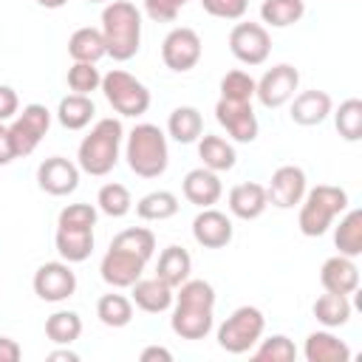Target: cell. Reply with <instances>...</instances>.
<instances>
[{
  "instance_id": "obj_27",
  "label": "cell",
  "mask_w": 362,
  "mask_h": 362,
  "mask_svg": "<svg viewBox=\"0 0 362 362\" xmlns=\"http://www.w3.org/2000/svg\"><path fill=\"white\" fill-rule=\"evenodd\" d=\"M68 54H71L74 62H93V65H96L102 57H107L102 31L93 28V25L76 28V31L68 37Z\"/></svg>"
},
{
  "instance_id": "obj_32",
  "label": "cell",
  "mask_w": 362,
  "mask_h": 362,
  "mask_svg": "<svg viewBox=\"0 0 362 362\" xmlns=\"http://www.w3.org/2000/svg\"><path fill=\"white\" fill-rule=\"evenodd\" d=\"M178 198L170 189H153L136 201V215L141 221H167L178 212Z\"/></svg>"
},
{
  "instance_id": "obj_18",
  "label": "cell",
  "mask_w": 362,
  "mask_h": 362,
  "mask_svg": "<svg viewBox=\"0 0 362 362\" xmlns=\"http://www.w3.org/2000/svg\"><path fill=\"white\" fill-rule=\"evenodd\" d=\"M331 110H334L331 96L325 90H317V88L300 90L291 99V122L300 124V127H317V124H322L331 116Z\"/></svg>"
},
{
  "instance_id": "obj_29",
  "label": "cell",
  "mask_w": 362,
  "mask_h": 362,
  "mask_svg": "<svg viewBox=\"0 0 362 362\" xmlns=\"http://www.w3.org/2000/svg\"><path fill=\"white\" fill-rule=\"evenodd\" d=\"M167 133H170L178 144H192V141H198L201 133H204V116H201V110L192 107V105H178V107L170 113V119H167Z\"/></svg>"
},
{
  "instance_id": "obj_33",
  "label": "cell",
  "mask_w": 362,
  "mask_h": 362,
  "mask_svg": "<svg viewBox=\"0 0 362 362\" xmlns=\"http://www.w3.org/2000/svg\"><path fill=\"white\" fill-rule=\"evenodd\" d=\"M96 317L107 328H124L133 320V300L124 294H102L96 300Z\"/></svg>"
},
{
  "instance_id": "obj_35",
  "label": "cell",
  "mask_w": 362,
  "mask_h": 362,
  "mask_svg": "<svg viewBox=\"0 0 362 362\" xmlns=\"http://www.w3.org/2000/svg\"><path fill=\"white\" fill-rule=\"evenodd\" d=\"M110 249H122V252H130L136 257H141L144 263L156 255V235L144 226H130V229H122L113 240H110Z\"/></svg>"
},
{
  "instance_id": "obj_7",
  "label": "cell",
  "mask_w": 362,
  "mask_h": 362,
  "mask_svg": "<svg viewBox=\"0 0 362 362\" xmlns=\"http://www.w3.org/2000/svg\"><path fill=\"white\" fill-rule=\"evenodd\" d=\"M48 127H51V110L45 105L31 102L23 110H17V116L8 124V133H11V144H14L17 158L31 156L37 150V144L48 136Z\"/></svg>"
},
{
  "instance_id": "obj_24",
  "label": "cell",
  "mask_w": 362,
  "mask_h": 362,
  "mask_svg": "<svg viewBox=\"0 0 362 362\" xmlns=\"http://www.w3.org/2000/svg\"><path fill=\"white\" fill-rule=\"evenodd\" d=\"M198 158L204 161L201 167H206L212 173H229L238 164L235 144L226 141L223 136H212V133H204L198 139Z\"/></svg>"
},
{
  "instance_id": "obj_37",
  "label": "cell",
  "mask_w": 362,
  "mask_h": 362,
  "mask_svg": "<svg viewBox=\"0 0 362 362\" xmlns=\"http://www.w3.org/2000/svg\"><path fill=\"white\" fill-rule=\"evenodd\" d=\"M96 209L105 212L107 218H124L130 209H133V195L124 184H102L99 192H96Z\"/></svg>"
},
{
  "instance_id": "obj_51",
  "label": "cell",
  "mask_w": 362,
  "mask_h": 362,
  "mask_svg": "<svg viewBox=\"0 0 362 362\" xmlns=\"http://www.w3.org/2000/svg\"><path fill=\"white\" fill-rule=\"evenodd\" d=\"M88 3H110V0H88Z\"/></svg>"
},
{
  "instance_id": "obj_28",
  "label": "cell",
  "mask_w": 362,
  "mask_h": 362,
  "mask_svg": "<svg viewBox=\"0 0 362 362\" xmlns=\"http://www.w3.org/2000/svg\"><path fill=\"white\" fill-rule=\"evenodd\" d=\"M192 272V257L184 246H167L158 255V266H156V277L164 280L170 288H178Z\"/></svg>"
},
{
  "instance_id": "obj_12",
  "label": "cell",
  "mask_w": 362,
  "mask_h": 362,
  "mask_svg": "<svg viewBox=\"0 0 362 362\" xmlns=\"http://www.w3.org/2000/svg\"><path fill=\"white\" fill-rule=\"evenodd\" d=\"M305 189H308L305 170L297 164H283L272 173L269 184H266V198L277 209H294L303 201Z\"/></svg>"
},
{
  "instance_id": "obj_31",
  "label": "cell",
  "mask_w": 362,
  "mask_h": 362,
  "mask_svg": "<svg viewBox=\"0 0 362 362\" xmlns=\"http://www.w3.org/2000/svg\"><path fill=\"white\" fill-rule=\"evenodd\" d=\"M334 246L345 257L362 255V209H345L339 226L334 229Z\"/></svg>"
},
{
  "instance_id": "obj_1",
  "label": "cell",
  "mask_w": 362,
  "mask_h": 362,
  "mask_svg": "<svg viewBox=\"0 0 362 362\" xmlns=\"http://www.w3.org/2000/svg\"><path fill=\"white\" fill-rule=\"evenodd\" d=\"M107 57L116 62H127L141 48V11L130 0H110L102 8V25Z\"/></svg>"
},
{
  "instance_id": "obj_25",
  "label": "cell",
  "mask_w": 362,
  "mask_h": 362,
  "mask_svg": "<svg viewBox=\"0 0 362 362\" xmlns=\"http://www.w3.org/2000/svg\"><path fill=\"white\" fill-rule=\"evenodd\" d=\"M54 246H57V255L65 263H82L93 252V229H65V226H57Z\"/></svg>"
},
{
  "instance_id": "obj_3",
  "label": "cell",
  "mask_w": 362,
  "mask_h": 362,
  "mask_svg": "<svg viewBox=\"0 0 362 362\" xmlns=\"http://www.w3.org/2000/svg\"><path fill=\"white\" fill-rule=\"evenodd\" d=\"M124 158L139 178H158L170 164V147L164 130L150 122L136 124L124 136Z\"/></svg>"
},
{
  "instance_id": "obj_45",
  "label": "cell",
  "mask_w": 362,
  "mask_h": 362,
  "mask_svg": "<svg viewBox=\"0 0 362 362\" xmlns=\"http://www.w3.org/2000/svg\"><path fill=\"white\" fill-rule=\"evenodd\" d=\"M20 110V99H17V90L8 88V85H0V122H11Z\"/></svg>"
},
{
  "instance_id": "obj_21",
  "label": "cell",
  "mask_w": 362,
  "mask_h": 362,
  "mask_svg": "<svg viewBox=\"0 0 362 362\" xmlns=\"http://www.w3.org/2000/svg\"><path fill=\"white\" fill-rule=\"evenodd\" d=\"M320 283L325 291L334 294H354L359 288V269L354 263V257L345 255H334L322 263L320 269Z\"/></svg>"
},
{
  "instance_id": "obj_44",
  "label": "cell",
  "mask_w": 362,
  "mask_h": 362,
  "mask_svg": "<svg viewBox=\"0 0 362 362\" xmlns=\"http://www.w3.org/2000/svg\"><path fill=\"white\" fill-rule=\"evenodd\" d=\"M189 0H144V14L156 23H173Z\"/></svg>"
},
{
  "instance_id": "obj_22",
  "label": "cell",
  "mask_w": 362,
  "mask_h": 362,
  "mask_svg": "<svg viewBox=\"0 0 362 362\" xmlns=\"http://www.w3.org/2000/svg\"><path fill=\"white\" fill-rule=\"evenodd\" d=\"M130 300L136 303V308H141L147 314H161V311H167L173 305L175 288H170L158 277H139L130 286Z\"/></svg>"
},
{
  "instance_id": "obj_34",
  "label": "cell",
  "mask_w": 362,
  "mask_h": 362,
  "mask_svg": "<svg viewBox=\"0 0 362 362\" xmlns=\"http://www.w3.org/2000/svg\"><path fill=\"white\" fill-rule=\"evenodd\" d=\"M305 14V0H263L260 17L272 28H288Z\"/></svg>"
},
{
  "instance_id": "obj_2",
  "label": "cell",
  "mask_w": 362,
  "mask_h": 362,
  "mask_svg": "<svg viewBox=\"0 0 362 362\" xmlns=\"http://www.w3.org/2000/svg\"><path fill=\"white\" fill-rule=\"evenodd\" d=\"M122 144H124V127L119 119L113 116H105L99 119L90 133L79 141V150H76V164L82 173L88 175H107L116 164H119V153H122Z\"/></svg>"
},
{
  "instance_id": "obj_6",
  "label": "cell",
  "mask_w": 362,
  "mask_h": 362,
  "mask_svg": "<svg viewBox=\"0 0 362 362\" xmlns=\"http://www.w3.org/2000/svg\"><path fill=\"white\" fill-rule=\"evenodd\" d=\"M266 331V317L255 305L235 308L218 328V345L226 354H249Z\"/></svg>"
},
{
  "instance_id": "obj_38",
  "label": "cell",
  "mask_w": 362,
  "mask_h": 362,
  "mask_svg": "<svg viewBox=\"0 0 362 362\" xmlns=\"http://www.w3.org/2000/svg\"><path fill=\"white\" fill-rule=\"evenodd\" d=\"M334 113V124H337V133L345 139V141H359L362 139V102L359 99H345L339 102Z\"/></svg>"
},
{
  "instance_id": "obj_16",
  "label": "cell",
  "mask_w": 362,
  "mask_h": 362,
  "mask_svg": "<svg viewBox=\"0 0 362 362\" xmlns=\"http://www.w3.org/2000/svg\"><path fill=\"white\" fill-rule=\"evenodd\" d=\"M144 260L130 255V252H122V249H107L105 257L99 260V274L107 286L113 288H130L141 274H144Z\"/></svg>"
},
{
  "instance_id": "obj_10",
  "label": "cell",
  "mask_w": 362,
  "mask_h": 362,
  "mask_svg": "<svg viewBox=\"0 0 362 362\" xmlns=\"http://www.w3.org/2000/svg\"><path fill=\"white\" fill-rule=\"evenodd\" d=\"M201 54H204V45H201V37L195 28H187V25H178L173 28L164 42H161V59L170 71L175 74H187L192 71L198 62H201Z\"/></svg>"
},
{
  "instance_id": "obj_15",
  "label": "cell",
  "mask_w": 362,
  "mask_h": 362,
  "mask_svg": "<svg viewBox=\"0 0 362 362\" xmlns=\"http://www.w3.org/2000/svg\"><path fill=\"white\" fill-rule=\"evenodd\" d=\"M232 235H235L232 221L226 218V212L215 206H206L192 218V238L204 249H223L232 243Z\"/></svg>"
},
{
  "instance_id": "obj_36",
  "label": "cell",
  "mask_w": 362,
  "mask_h": 362,
  "mask_svg": "<svg viewBox=\"0 0 362 362\" xmlns=\"http://www.w3.org/2000/svg\"><path fill=\"white\" fill-rule=\"evenodd\" d=\"M45 337L54 345H74L82 337V317L76 311H54L45 320Z\"/></svg>"
},
{
  "instance_id": "obj_5",
  "label": "cell",
  "mask_w": 362,
  "mask_h": 362,
  "mask_svg": "<svg viewBox=\"0 0 362 362\" xmlns=\"http://www.w3.org/2000/svg\"><path fill=\"white\" fill-rule=\"evenodd\" d=\"M99 90L105 93L107 105L119 113V116H144L147 107H150V90L141 79H136L133 74L122 71V68H113L102 76V85Z\"/></svg>"
},
{
  "instance_id": "obj_20",
  "label": "cell",
  "mask_w": 362,
  "mask_h": 362,
  "mask_svg": "<svg viewBox=\"0 0 362 362\" xmlns=\"http://www.w3.org/2000/svg\"><path fill=\"white\" fill-rule=\"evenodd\" d=\"M229 212L240 221H255L266 212L269 206V198H266V187L257 184V181H243V184H235L229 189Z\"/></svg>"
},
{
  "instance_id": "obj_19",
  "label": "cell",
  "mask_w": 362,
  "mask_h": 362,
  "mask_svg": "<svg viewBox=\"0 0 362 362\" xmlns=\"http://www.w3.org/2000/svg\"><path fill=\"white\" fill-rule=\"evenodd\" d=\"M215 308H198V305H178L173 308V317H170V328L175 337L181 339H204L212 325H215Z\"/></svg>"
},
{
  "instance_id": "obj_39",
  "label": "cell",
  "mask_w": 362,
  "mask_h": 362,
  "mask_svg": "<svg viewBox=\"0 0 362 362\" xmlns=\"http://www.w3.org/2000/svg\"><path fill=\"white\" fill-rule=\"evenodd\" d=\"M255 359H269V362H291L297 359V348L286 334H272V337H260L257 345L252 348Z\"/></svg>"
},
{
  "instance_id": "obj_46",
  "label": "cell",
  "mask_w": 362,
  "mask_h": 362,
  "mask_svg": "<svg viewBox=\"0 0 362 362\" xmlns=\"http://www.w3.org/2000/svg\"><path fill=\"white\" fill-rule=\"evenodd\" d=\"M14 158H17V153H14V144H11L8 124H6V122H0V167L11 164Z\"/></svg>"
},
{
  "instance_id": "obj_26",
  "label": "cell",
  "mask_w": 362,
  "mask_h": 362,
  "mask_svg": "<svg viewBox=\"0 0 362 362\" xmlns=\"http://www.w3.org/2000/svg\"><path fill=\"white\" fill-rule=\"evenodd\" d=\"M93 116H96V105L90 96L82 93H68L57 105V122L65 130H85L93 122Z\"/></svg>"
},
{
  "instance_id": "obj_14",
  "label": "cell",
  "mask_w": 362,
  "mask_h": 362,
  "mask_svg": "<svg viewBox=\"0 0 362 362\" xmlns=\"http://www.w3.org/2000/svg\"><path fill=\"white\" fill-rule=\"evenodd\" d=\"M79 164H74L71 158L65 156H51L45 161H40L37 167V184L42 192L54 195V198H62V195H71L76 192L79 187Z\"/></svg>"
},
{
  "instance_id": "obj_23",
  "label": "cell",
  "mask_w": 362,
  "mask_h": 362,
  "mask_svg": "<svg viewBox=\"0 0 362 362\" xmlns=\"http://www.w3.org/2000/svg\"><path fill=\"white\" fill-rule=\"evenodd\" d=\"M303 356L308 362H348L351 348L337 334H331V328H325V331H311L305 337Z\"/></svg>"
},
{
  "instance_id": "obj_40",
  "label": "cell",
  "mask_w": 362,
  "mask_h": 362,
  "mask_svg": "<svg viewBox=\"0 0 362 362\" xmlns=\"http://www.w3.org/2000/svg\"><path fill=\"white\" fill-rule=\"evenodd\" d=\"M65 79H68V88L74 93H82V96H90L102 85V74H99V68L93 62H74L68 68V76Z\"/></svg>"
},
{
  "instance_id": "obj_30",
  "label": "cell",
  "mask_w": 362,
  "mask_h": 362,
  "mask_svg": "<svg viewBox=\"0 0 362 362\" xmlns=\"http://www.w3.org/2000/svg\"><path fill=\"white\" fill-rule=\"evenodd\" d=\"M314 317L320 325L325 328H342L348 325L351 314H354V305L348 300V294H334V291H325L322 297L314 300Z\"/></svg>"
},
{
  "instance_id": "obj_48",
  "label": "cell",
  "mask_w": 362,
  "mask_h": 362,
  "mask_svg": "<svg viewBox=\"0 0 362 362\" xmlns=\"http://www.w3.org/2000/svg\"><path fill=\"white\" fill-rule=\"evenodd\" d=\"M139 359H141V362H173V354H170L167 348H161V345H147V348L139 354Z\"/></svg>"
},
{
  "instance_id": "obj_8",
  "label": "cell",
  "mask_w": 362,
  "mask_h": 362,
  "mask_svg": "<svg viewBox=\"0 0 362 362\" xmlns=\"http://www.w3.org/2000/svg\"><path fill=\"white\" fill-rule=\"evenodd\" d=\"M300 88V71L288 62L272 65L260 79H255V99L263 107H283L286 102L294 99Z\"/></svg>"
},
{
  "instance_id": "obj_42",
  "label": "cell",
  "mask_w": 362,
  "mask_h": 362,
  "mask_svg": "<svg viewBox=\"0 0 362 362\" xmlns=\"http://www.w3.org/2000/svg\"><path fill=\"white\" fill-rule=\"evenodd\" d=\"M96 206L93 204H68L59 218H57V226H65V229H93L96 226Z\"/></svg>"
},
{
  "instance_id": "obj_9",
  "label": "cell",
  "mask_w": 362,
  "mask_h": 362,
  "mask_svg": "<svg viewBox=\"0 0 362 362\" xmlns=\"http://www.w3.org/2000/svg\"><path fill=\"white\" fill-rule=\"evenodd\" d=\"M229 51L243 65H263L272 54V37L260 23H235L229 31Z\"/></svg>"
},
{
  "instance_id": "obj_11",
  "label": "cell",
  "mask_w": 362,
  "mask_h": 362,
  "mask_svg": "<svg viewBox=\"0 0 362 362\" xmlns=\"http://www.w3.org/2000/svg\"><path fill=\"white\" fill-rule=\"evenodd\" d=\"M34 294L45 303H62L76 291V274L65 260H48L34 272Z\"/></svg>"
},
{
  "instance_id": "obj_50",
  "label": "cell",
  "mask_w": 362,
  "mask_h": 362,
  "mask_svg": "<svg viewBox=\"0 0 362 362\" xmlns=\"http://www.w3.org/2000/svg\"><path fill=\"white\" fill-rule=\"evenodd\" d=\"M37 6H42V8H62L68 0H34Z\"/></svg>"
},
{
  "instance_id": "obj_41",
  "label": "cell",
  "mask_w": 362,
  "mask_h": 362,
  "mask_svg": "<svg viewBox=\"0 0 362 362\" xmlns=\"http://www.w3.org/2000/svg\"><path fill=\"white\" fill-rule=\"evenodd\" d=\"M221 99L252 102L255 99V79L246 71H240V68L223 74V79H221Z\"/></svg>"
},
{
  "instance_id": "obj_17",
  "label": "cell",
  "mask_w": 362,
  "mask_h": 362,
  "mask_svg": "<svg viewBox=\"0 0 362 362\" xmlns=\"http://www.w3.org/2000/svg\"><path fill=\"white\" fill-rule=\"evenodd\" d=\"M181 192H184V198H187L189 204L206 209V206H212V204L221 201L223 184H221V175H218V173H212V170H206V167H195V170H189V173L184 175Z\"/></svg>"
},
{
  "instance_id": "obj_13",
  "label": "cell",
  "mask_w": 362,
  "mask_h": 362,
  "mask_svg": "<svg viewBox=\"0 0 362 362\" xmlns=\"http://www.w3.org/2000/svg\"><path fill=\"white\" fill-rule=\"evenodd\" d=\"M215 119L218 124L229 133L232 141L240 144H252L257 139V116L252 110V102H232V99H218L215 105Z\"/></svg>"
},
{
  "instance_id": "obj_49",
  "label": "cell",
  "mask_w": 362,
  "mask_h": 362,
  "mask_svg": "<svg viewBox=\"0 0 362 362\" xmlns=\"http://www.w3.org/2000/svg\"><path fill=\"white\" fill-rule=\"evenodd\" d=\"M48 359H51V362H59V359H65V362H79V354H76V351H68V345H65L62 351H51Z\"/></svg>"
},
{
  "instance_id": "obj_4",
  "label": "cell",
  "mask_w": 362,
  "mask_h": 362,
  "mask_svg": "<svg viewBox=\"0 0 362 362\" xmlns=\"http://www.w3.org/2000/svg\"><path fill=\"white\" fill-rule=\"evenodd\" d=\"M345 209H348V192L334 184H320L314 189H305L297 212V226L305 238H320Z\"/></svg>"
},
{
  "instance_id": "obj_47",
  "label": "cell",
  "mask_w": 362,
  "mask_h": 362,
  "mask_svg": "<svg viewBox=\"0 0 362 362\" xmlns=\"http://www.w3.org/2000/svg\"><path fill=\"white\" fill-rule=\"evenodd\" d=\"M23 356V348L11 337H0V362H17Z\"/></svg>"
},
{
  "instance_id": "obj_43",
  "label": "cell",
  "mask_w": 362,
  "mask_h": 362,
  "mask_svg": "<svg viewBox=\"0 0 362 362\" xmlns=\"http://www.w3.org/2000/svg\"><path fill=\"white\" fill-rule=\"evenodd\" d=\"M201 8L218 20H240L249 8V0H201Z\"/></svg>"
}]
</instances>
